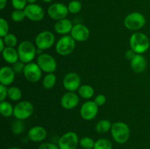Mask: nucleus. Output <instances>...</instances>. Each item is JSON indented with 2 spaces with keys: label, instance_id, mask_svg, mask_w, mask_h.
Returning <instances> with one entry per match:
<instances>
[{
  "label": "nucleus",
  "instance_id": "obj_28",
  "mask_svg": "<svg viewBox=\"0 0 150 149\" xmlns=\"http://www.w3.org/2000/svg\"><path fill=\"white\" fill-rule=\"evenodd\" d=\"M93 149H113V145L108 139L100 138L95 141Z\"/></svg>",
  "mask_w": 150,
  "mask_h": 149
},
{
  "label": "nucleus",
  "instance_id": "obj_46",
  "mask_svg": "<svg viewBox=\"0 0 150 149\" xmlns=\"http://www.w3.org/2000/svg\"><path fill=\"white\" fill-rule=\"evenodd\" d=\"M149 149H150V148H149Z\"/></svg>",
  "mask_w": 150,
  "mask_h": 149
},
{
  "label": "nucleus",
  "instance_id": "obj_20",
  "mask_svg": "<svg viewBox=\"0 0 150 149\" xmlns=\"http://www.w3.org/2000/svg\"><path fill=\"white\" fill-rule=\"evenodd\" d=\"M147 62L142 54H136L134 58L130 61V66L133 72L136 73H142L146 70Z\"/></svg>",
  "mask_w": 150,
  "mask_h": 149
},
{
  "label": "nucleus",
  "instance_id": "obj_1",
  "mask_svg": "<svg viewBox=\"0 0 150 149\" xmlns=\"http://www.w3.org/2000/svg\"><path fill=\"white\" fill-rule=\"evenodd\" d=\"M130 49L136 54H143L148 51L150 46L149 37L142 32H135L129 39Z\"/></svg>",
  "mask_w": 150,
  "mask_h": 149
},
{
  "label": "nucleus",
  "instance_id": "obj_34",
  "mask_svg": "<svg viewBox=\"0 0 150 149\" xmlns=\"http://www.w3.org/2000/svg\"><path fill=\"white\" fill-rule=\"evenodd\" d=\"M12 5L15 10H23L27 6L26 0H11Z\"/></svg>",
  "mask_w": 150,
  "mask_h": 149
},
{
  "label": "nucleus",
  "instance_id": "obj_26",
  "mask_svg": "<svg viewBox=\"0 0 150 149\" xmlns=\"http://www.w3.org/2000/svg\"><path fill=\"white\" fill-rule=\"evenodd\" d=\"M7 97L13 102H17L22 98V91L16 86H10L8 88Z\"/></svg>",
  "mask_w": 150,
  "mask_h": 149
},
{
  "label": "nucleus",
  "instance_id": "obj_44",
  "mask_svg": "<svg viewBox=\"0 0 150 149\" xmlns=\"http://www.w3.org/2000/svg\"><path fill=\"white\" fill-rule=\"evenodd\" d=\"M7 149H21V148L19 147H10V148H7Z\"/></svg>",
  "mask_w": 150,
  "mask_h": 149
},
{
  "label": "nucleus",
  "instance_id": "obj_14",
  "mask_svg": "<svg viewBox=\"0 0 150 149\" xmlns=\"http://www.w3.org/2000/svg\"><path fill=\"white\" fill-rule=\"evenodd\" d=\"M26 18L32 21H40L45 16V12L42 7L38 4H29L24 9Z\"/></svg>",
  "mask_w": 150,
  "mask_h": 149
},
{
  "label": "nucleus",
  "instance_id": "obj_15",
  "mask_svg": "<svg viewBox=\"0 0 150 149\" xmlns=\"http://www.w3.org/2000/svg\"><path fill=\"white\" fill-rule=\"evenodd\" d=\"M70 35L76 42H85L89 38L90 32L89 28L82 23L73 25Z\"/></svg>",
  "mask_w": 150,
  "mask_h": 149
},
{
  "label": "nucleus",
  "instance_id": "obj_27",
  "mask_svg": "<svg viewBox=\"0 0 150 149\" xmlns=\"http://www.w3.org/2000/svg\"><path fill=\"white\" fill-rule=\"evenodd\" d=\"M25 124L23 120L16 119L13 122L11 125L12 132L16 135H20L24 131Z\"/></svg>",
  "mask_w": 150,
  "mask_h": 149
},
{
  "label": "nucleus",
  "instance_id": "obj_33",
  "mask_svg": "<svg viewBox=\"0 0 150 149\" xmlns=\"http://www.w3.org/2000/svg\"><path fill=\"white\" fill-rule=\"evenodd\" d=\"M9 34V24L7 20L1 18L0 19V37H4Z\"/></svg>",
  "mask_w": 150,
  "mask_h": 149
},
{
  "label": "nucleus",
  "instance_id": "obj_18",
  "mask_svg": "<svg viewBox=\"0 0 150 149\" xmlns=\"http://www.w3.org/2000/svg\"><path fill=\"white\" fill-rule=\"evenodd\" d=\"M16 77V72L13 67L4 66L0 70V84L8 86L12 85Z\"/></svg>",
  "mask_w": 150,
  "mask_h": 149
},
{
  "label": "nucleus",
  "instance_id": "obj_21",
  "mask_svg": "<svg viewBox=\"0 0 150 149\" xmlns=\"http://www.w3.org/2000/svg\"><path fill=\"white\" fill-rule=\"evenodd\" d=\"M1 53V56L4 61L10 64H13L19 61L18 53L16 49L12 47H6Z\"/></svg>",
  "mask_w": 150,
  "mask_h": 149
},
{
  "label": "nucleus",
  "instance_id": "obj_23",
  "mask_svg": "<svg viewBox=\"0 0 150 149\" xmlns=\"http://www.w3.org/2000/svg\"><path fill=\"white\" fill-rule=\"evenodd\" d=\"M14 107L11 103L6 100L0 102V113L4 118H10L13 115Z\"/></svg>",
  "mask_w": 150,
  "mask_h": 149
},
{
  "label": "nucleus",
  "instance_id": "obj_37",
  "mask_svg": "<svg viewBox=\"0 0 150 149\" xmlns=\"http://www.w3.org/2000/svg\"><path fill=\"white\" fill-rule=\"evenodd\" d=\"M8 95V89L7 86L0 84V102H2L6 99Z\"/></svg>",
  "mask_w": 150,
  "mask_h": 149
},
{
  "label": "nucleus",
  "instance_id": "obj_6",
  "mask_svg": "<svg viewBox=\"0 0 150 149\" xmlns=\"http://www.w3.org/2000/svg\"><path fill=\"white\" fill-rule=\"evenodd\" d=\"M36 63L42 72L54 73L57 69V62L54 57L48 53H42L37 58Z\"/></svg>",
  "mask_w": 150,
  "mask_h": 149
},
{
  "label": "nucleus",
  "instance_id": "obj_17",
  "mask_svg": "<svg viewBox=\"0 0 150 149\" xmlns=\"http://www.w3.org/2000/svg\"><path fill=\"white\" fill-rule=\"evenodd\" d=\"M28 138L29 140L35 143L42 142L46 138L47 131L44 127L41 126H35L30 128L27 133Z\"/></svg>",
  "mask_w": 150,
  "mask_h": 149
},
{
  "label": "nucleus",
  "instance_id": "obj_30",
  "mask_svg": "<svg viewBox=\"0 0 150 149\" xmlns=\"http://www.w3.org/2000/svg\"><path fill=\"white\" fill-rule=\"evenodd\" d=\"M67 8H68L69 13H72V14H77V13H80L81 10L82 4L81 1H78V0H73L68 4Z\"/></svg>",
  "mask_w": 150,
  "mask_h": 149
},
{
  "label": "nucleus",
  "instance_id": "obj_31",
  "mask_svg": "<svg viewBox=\"0 0 150 149\" xmlns=\"http://www.w3.org/2000/svg\"><path fill=\"white\" fill-rule=\"evenodd\" d=\"M4 41L6 47H12L14 48L18 44V38L14 34L9 33L5 37H2Z\"/></svg>",
  "mask_w": 150,
  "mask_h": 149
},
{
  "label": "nucleus",
  "instance_id": "obj_12",
  "mask_svg": "<svg viewBox=\"0 0 150 149\" xmlns=\"http://www.w3.org/2000/svg\"><path fill=\"white\" fill-rule=\"evenodd\" d=\"M81 80L79 74L74 72H70L64 75L62 80V84L67 91L75 92L79 90L81 85Z\"/></svg>",
  "mask_w": 150,
  "mask_h": 149
},
{
  "label": "nucleus",
  "instance_id": "obj_13",
  "mask_svg": "<svg viewBox=\"0 0 150 149\" xmlns=\"http://www.w3.org/2000/svg\"><path fill=\"white\" fill-rule=\"evenodd\" d=\"M98 108L94 101L88 100L82 104L80 108V115L85 121L93 120L98 113Z\"/></svg>",
  "mask_w": 150,
  "mask_h": 149
},
{
  "label": "nucleus",
  "instance_id": "obj_19",
  "mask_svg": "<svg viewBox=\"0 0 150 149\" xmlns=\"http://www.w3.org/2000/svg\"><path fill=\"white\" fill-rule=\"evenodd\" d=\"M73 27V23L67 18L57 20L54 24V30L56 33L61 35H67L68 34H70Z\"/></svg>",
  "mask_w": 150,
  "mask_h": 149
},
{
  "label": "nucleus",
  "instance_id": "obj_43",
  "mask_svg": "<svg viewBox=\"0 0 150 149\" xmlns=\"http://www.w3.org/2000/svg\"><path fill=\"white\" fill-rule=\"evenodd\" d=\"M26 1L29 4H34L35 3V1H37V0H26Z\"/></svg>",
  "mask_w": 150,
  "mask_h": 149
},
{
  "label": "nucleus",
  "instance_id": "obj_42",
  "mask_svg": "<svg viewBox=\"0 0 150 149\" xmlns=\"http://www.w3.org/2000/svg\"><path fill=\"white\" fill-rule=\"evenodd\" d=\"M42 53V50L37 48V54H38V56H39Z\"/></svg>",
  "mask_w": 150,
  "mask_h": 149
},
{
  "label": "nucleus",
  "instance_id": "obj_11",
  "mask_svg": "<svg viewBox=\"0 0 150 149\" xmlns=\"http://www.w3.org/2000/svg\"><path fill=\"white\" fill-rule=\"evenodd\" d=\"M47 13L51 19L57 21V20L66 18L69 11L67 6H66L63 3H54L49 6Z\"/></svg>",
  "mask_w": 150,
  "mask_h": 149
},
{
  "label": "nucleus",
  "instance_id": "obj_41",
  "mask_svg": "<svg viewBox=\"0 0 150 149\" xmlns=\"http://www.w3.org/2000/svg\"><path fill=\"white\" fill-rule=\"evenodd\" d=\"M7 0H0V10H4L7 5Z\"/></svg>",
  "mask_w": 150,
  "mask_h": 149
},
{
  "label": "nucleus",
  "instance_id": "obj_24",
  "mask_svg": "<svg viewBox=\"0 0 150 149\" xmlns=\"http://www.w3.org/2000/svg\"><path fill=\"white\" fill-rule=\"evenodd\" d=\"M112 124L109 120L102 119L98 121L95 125V131L99 134H105L111 131Z\"/></svg>",
  "mask_w": 150,
  "mask_h": 149
},
{
  "label": "nucleus",
  "instance_id": "obj_16",
  "mask_svg": "<svg viewBox=\"0 0 150 149\" xmlns=\"http://www.w3.org/2000/svg\"><path fill=\"white\" fill-rule=\"evenodd\" d=\"M60 103L64 109L72 110L79 105V96L75 92L68 91L62 95Z\"/></svg>",
  "mask_w": 150,
  "mask_h": 149
},
{
  "label": "nucleus",
  "instance_id": "obj_4",
  "mask_svg": "<svg viewBox=\"0 0 150 149\" xmlns=\"http://www.w3.org/2000/svg\"><path fill=\"white\" fill-rule=\"evenodd\" d=\"M146 18L139 12H133L125 16L124 25L126 29L130 31H138L144 27L146 24Z\"/></svg>",
  "mask_w": 150,
  "mask_h": 149
},
{
  "label": "nucleus",
  "instance_id": "obj_39",
  "mask_svg": "<svg viewBox=\"0 0 150 149\" xmlns=\"http://www.w3.org/2000/svg\"><path fill=\"white\" fill-rule=\"evenodd\" d=\"M136 53L132 49L127 50V51H126V53H125L126 58H127V59H128V60H130V61H131V60L133 59V58H134L135 56H136Z\"/></svg>",
  "mask_w": 150,
  "mask_h": 149
},
{
  "label": "nucleus",
  "instance_id": "obj_5",
  "mask_svg": "<svg viewBox=\"0 0 150 149\" xmlns=\"http://www.w3.org/2000/svg\"><path fill=\"white\" fill-rule=\"evenodd\" d=\"M76 48V41L71 35H63L59 39L56 44L55 49L60 56H68L74 51Z\"/></svg>",
  "mask_w": 150,
  "mask_h": 149
},
{
  "label": "nucleus",
  "instance_id": "obj_29",
  "mask_svg": "<svg viewBox=\"0 0 150 149\" xmlns=\"http://www.w3.org/2000/svg\"><path fill=\"white\" fill-rule=\"evenodd\" d=\"M95 141L90 137H83L79 140V145L83 149H93Z\"/></svg>",
  "mask_w": 150,
  "mask_h": 149
},
{
  "label": "nucleus",
  "instance_id": "obj_8",
  "mask_svg": "<svg viewBox=\"0 0 150 149\" xmlns=\"http://www.w3.org/2000/svg\"><path fill=\"white\" fill-rule=\"evenodd\" d=\"M55 35L51 31H42L35 37V45L42 51L51 48L55 43Z\"/></svg>",
  "mask_w": 150,
  "mask_h": 149
},
{
  "label": "nucleus",
  "instance_id": "obj_36",
  "mask_svg": "<svg viewBox=\"0 0 150 149\" xmlns=\"http://www.w3.org/2000/svg\"><path fill=\"white\" fill-rule=\"evenodd\" d=\"M94 102L98 107H101L106 102V96L104 94H98L94 99Z\"/></svg>",
  "mask_w": 150,
  "mask_h": 149
},
{
  "label": "nucleus",
  "instance_id": "obj_2",
  "mask_svg": "<svg viewBox=\"0 0 150 149\" xmlns=\"http://www.w3.org/2000/svg\"><path fill=\"white\" fill-rule=\"evenodd\" d=\"M111 134L113 140L116 143L118 144H124L130 138V127L126 123L117 121L112 124Z\"/></svg>",
  "mask_w": 150,
  "mask_h": 149
},
{
  "label": "nucleus",
  "instance_id": "obj_10",
  "mask_svg": "<svg viewBox=\"0 0 150 149\" xmlns=\"http://www.w3.org/2000/svg\"><path fill=\"white\" fill-rule=\"evenodd\" d=\"M42 70L38 64L35 62H30L25 64L23 69V75L28 81L31 83H37L42 77Z\"/></svg>",
  "mask_w": 150,
  "mask_h": 149
},
{
  "label": "nucleus",
  "instance_id": "obj_35",
  "mask_svg": "<svg viewBox=\"0 0 150 149\" xmlns=\"http://www.w3.org/2000/svg\"><path fill=\"white\" fill-rule=\"evenodd\" d=\"M25 64L23 62L21 61L20 60L16 62L15 64H13V69L16 73H21L23 72V69H24Z\"/></svg>",
  "mask_w": 150,
  "mask_h": 149
},
{
  "label": "nucleus",
  "instance_id": "obj_25",
  "mask_svg": "<svg viewBox=\"0 0 150 149\" xmlns=\"http://www.w3.org/2000/svg\"><path fill=\"white\" fill-rule=\"evenodd\" d=\"M57 83V76L54 73H47L42 79V86L45 89H51Z\"/></svg>",
  "mask_w": 150,
  "mask_h": 149
},
{
  "label": "nucleus",
  "instance_id": "obj_3",
  "mask_svg": "<svg viewBox=\"0 0 150 149\" xmlns=\"http://www.w3.org/2000/svg\"><path fill=\"white\" fill-rule=\"evenodd\" d=\"M19 60L24 64L32 62L37 55V47L32 42L28 40L22 41L18 45Z\"/></svg>",
  "mask_w": 150,
  "mask_h": 149
},
{
  "label": "nucleus",
  "instance_id": "obj_45",
  "mask_svg": "<svg viewBox=\"0 0 150 149\" xmlns=\"http://www.w3.org/2000/svg\"><path fill=\"white\" fill-rule=\"evenodd\" d=\"M42 1H44V2H51L53 0H42Z\"/></svg>",
  "mask_w": 150,
  "mask_h": 149
},
{
  "label": "nucleus",
  "instance_id": "obj_9",
  "mask_svg": "<svg viewBox=\"0 0 150 149\" xmlns=\"http://www.w3.org/2000/svg\"><path fill=\"white\" fill-rule=\"evenodd\" d=\"M59 149H76L79 145V138L74 131H67L59 137L58 140Z\"/></svg>",
  "mask_w": 150,
  "mask_h": 149
},
{
  "label": "nucleus",
  "instance_id": "obj_22",
  "mask_svg": "<svg viewBox=\"0 0 150 149\" xmlns=\"http://www.w3.org/2000/svg\"><path fill=\"white\" fill-rule=\"evenodd\" d=\"M79 96L84 99H90L95 94V90L90 85L83 84L79 87L78 90Z\"/></svg>",
  "mask_w": 150,
  "mask_h": 149
},
{
  "label": "nucleus",
  "instance_id": "obj_38",
  "mask_svg": "<svg viewBox=\"0 0 150 149\" xmlns=\"http://www.w3.org/2000/svg\"><path fill=\"white\" fill-rule=\"evenodd\" d=\"M38 149H59L58 145L52 143H44L39 146Z\"/></svg>",
  "mask_w": 150,
  "mask_h": 149
},
{
  "label": "nucleus",
  "instance_id": "obj_32",
  "mask_svg": "<svg viewBox=\"0 0 150 149\" xmlns=\"http://www.w3.org/2000/svg\"><path fill=\"white\" fill-rule=\"evenodd\" d=\"M26 18L24 10H15L11 13V19L14 22H21Z\"/></svg>",
  "mask_w": 150,
  "mask_h": 149
},
{
  "label": "nucleus",
  "instance_id": "obj_40",
  "mask_svg": "<svg viewBox=\"0 0 150 149\" xmlns=\"http://www.w3.org/2000/svg\"><path fill=\"white\" fill-rule=\"evenodd\" d=\"M5 48H6V45L5 43H4V39H3L2 37H1L0 38V51H1V52H2Z\"/></svg>",
  "mask_w": 150,
  "mask_h": 149
},
{
  "label": "nucleus",
  "instance_id": "obj_7",
  "mask_svg": "<svg viewBox=\"0 0 150 149\" xmlns=\"http://www.w3.org/2000/svg\"><path fill=\"white\" fill-rule=\"evenodd\" d=\"M34 112V106L29 101H21L16 104L14 107L13 115L16 119L26 120L32 115Z\"/></svg>",
  "mask_w": 150,
  "mask_h": 149
}]
</instances>
